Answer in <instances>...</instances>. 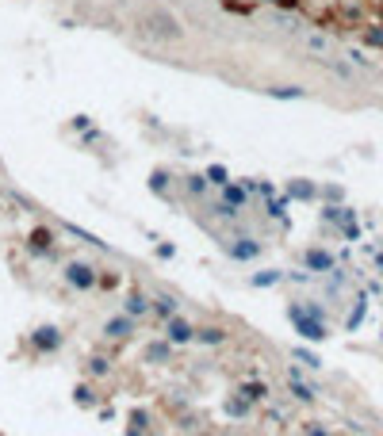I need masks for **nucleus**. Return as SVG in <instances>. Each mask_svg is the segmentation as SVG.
Returning a JSON list of instances; mask_svg holds the SVG:
<instances>
[{"label":"nucleus","instance_id":"9b49d317","mask_svg":"<svg viewBox=\"0 0 383 436\" xmlns=\"http://www.w3.org/2000/svg\"><path fill=\"white\" fill-rule=\"evenodd\" d=\"M227 253H230L234 260H257V257H261V241H257V238L230 241V245H227Z\"/></svg>","mask_w":383,"mask_h":436},{"label":"nucleus","instance_id":"412c9836","mask_svg":"<svg viewBox=\"0 0 383 436\" xmlns=\"http://www.w3.org/2000/svg\"><path fill=\"white\" fill-rule=\"evenodd\" d=\"M268 96L273 100H303L307 92L299 88V84H276V88H268Z\"/></svg>","mask_w":383,"mask_h":436},{"label":"nucleus","instance_id":"9d476101","mask_svg":"<svg viewBox=\"0 0 383 436\" xmlns=\"http://www.w3.org/2000/svg\"><path fill=\"white\" fill-rule=\"evenodd\" d=\"M287 391H292V398H295V402H303V406H311L314 398H319V394H314V386L303 383V375H299L295 367L287 372Z\"/></svg>","mask_w":383,"mask_h":436},{"label":"nucleus","instance_id":"c756f323","mask_svg":"<svg viewBox=\"0 0 383 436\" xmlns=\"http://www.w3.org/2000/svg\"><path fill=\"white\" fill-rule=\"evenodd\" d=\"M119 280H123V276H119V272H100V283H96V287H104V291H115V287H119Z\"/></svg>","mask_w":383,"mask_h":436},{"label":"nucleus","instance_id":"f704fd0d","mask_svg":"<svg viewBox=\"0 0 383 436\" xmlns=\"http://www.w3.org/2000/svg\"><path fill=\"white\" fill-rule=\"evenodd\" d=\"M157 257H161V260H173V257H176V249H173L169 241H161V245H157Z\"/></svg>","mask_w":383,"mask_h":436},{"label":"nucleus","instance_id":"cd10ccee","mask_svg":"<svg viewBox=\"0 0 383 436\" xmlns=\"http://www.w3.org/2000/svg\"><path fill=\"white\" fill-rule=\"evenodd\" d=\"M364 42H368V46H376V50H383V23L364 27Z\"/></svg>","mask_w":383,"mask_h":436},{"label":"nucleus","instance_id":"5701e85b","mask_svg":"<svg viewBox=\"0 0 383 436\" xmlns=\"http://www.w3.org/2000/svg\"><path fill=\"white\" fill-rule=\"evenodd\" d=\"M207 176H184V192H188V195H195V199H200V195H207Z\"/></svg>","mask_w":383,"mask_h":436},{"label":"nucleus","instance_id":"a211bd4d","mask_svg":"<svg viewBox=\"0 0 383 436\" xmlns=\"http://www.w3.org/2000/svg\"><path fill=\"white\" fill-rule=\"evenodd\" d=\"M238 391L246 394V398H249V402H253V406H257V402H265V398H268V386L261 383V379H246V383H241Z\"/></svg>","mask_w":383,"mask_h":436},{"label":"nucleus","instance_id":"f257e3e1","mask_svg":"<svg viewBox=\"0 0 383 436\" xmlns=\"http://www.w3.org/2000/svg\"><path fill=\"white\" fill-rule=\"evenodd\" d=\"M138 31H142L146 39H154V42H181L184 39L181 20H176L169 8H157V4L138 12Z\"/></svg>","mask_w":383,"mask_h":436},{"label":"nucleus","instance_id":"c85d7f7f","mask_svg":"<svg viewBox=\"0 0 383 436\" xmlns=\"http://www.w3.org/2000/svg\"><path fill=\"white\" fill-rule=\"evenodd\" d=\"M65 230H69V234H73V238H85L88 245H100V249H104V241H100V238H96V234H88V230H81V226H73V222H65Z\"/></svg>","mask_w":383,"mask_h":436},{"label":"nucleus","instance_id":"dca6fc26","mask_svg":"<svg viewBox=\"0 0 383 436\" xmlns=\"http://www.w3.org/2000/svg\"><path fill=\"white\" fill-rule=\"evenodd\" d=\"M73 402H77L81 410H96V406H100V398H96V386H88V383H77V391H73Z\"/></svg>","mask_w":383,"mask_h":436},{"label":"nucleus","instance_id":"ddd939ff","mask_svg":"<svg viewBox=\"0 0 383 436\" xmlns=\"http://www.w3.org/2000/svg\"><path fill=\"white\" fill-rule=\"evenodd\" d=\"M149 314H157L161 321H169L173 314H181V299L165 291V295H157V299H154V310H149Z\"/></svg>","mask_w":383,"mask_h":436},{"label":"nucleus","instance_id":"e433bc0d","mask_svg":"<svg viewBox=\"0 0 383 436\" xmlns=\"http://www.w3.org/2000/svg\"><path fill=\"white\" fill-rule=\"evenodd\" d=\"M88 127H92L88 115H77V119H73V130H88Z\"/></svg>","mask_w":383,"mask_h":436},{"label":"nucleus","instance_id":"2f4dec72","mask_svg":"<svg viewBox=\"0 0 383 436\" xmlns=\"http://www.w3.org/2000/svg\"><path fill=\"white\" fill-rule=\"evenodd\" d=\"M284 207H287V199H276V195H273V203H268V207H265V211H268V214H273V218H280V222H284V214H287V211H284Z\"/></svg>","mask_w":383,"mask_h":436},{"label":"nucleus","instance_id":"4468645a","mask_svg":"<svg viewBox=\"0 0 383 436\" xmlns=\"http://www.w3.org/2000/svg\"><path fill=\"white\" fill-rule=\"evenodd\" d=\"M287 199H303V203H311V199H319V188H314L311 180H292V184H287Z\"/></svg>","mask_w":383,"mask_h":436},{"label":"nucleus","instance_id":"6e6552de","mask_svg":"<svg viewBox=\"0 0 383 436\" xmlns=\"http://www.w3.org/2000/svg\"><path fill=\"white\" fill-rule=\"evenodd\" d=\"M219 203H227L230 207V211H246V203H249V180H246V184H234V180H230V184H222L219 188Z\"/></svg>","mask_w":383,"mask_h":436},{"label":"nucleus","instance_id":"7c9ffc66","mask_svg":"<svg viewBox=\"0 0 383 436\" xmlns=\"http://www.w3.org/2000/svg\"><path fill=\"white\" fill-rule=\"evenodd\" d=\"M295 360H299V364H307V367H322V360L314 352H307V348H295Z\"/></svg>","mask_w":383,"mask_h":436},{"label":"nucleus","instance_id":"20e7f679","mask_svg":"<svg viewBox=\"0 0 383 436\" xmlns=\"http://www.w3.org/2000/svg\"><path fill=\"white\" fill-rule=\"evenodd\" d=\"M27 345H31L35 356H54L65 345V333H62L58 326H39L31 337H27Z\"/></svg>","mask_w":383,"mask_h":436},{"label":"nucleus","instance_id":"4be33fe9","mask_svg":"<svg viewBox=\"0 0 383 436\" xmlns=\"http://www.w3.org/2000/svg\"><path fill=\"white\" fill-rule=\"evenodd\" d=\"M207 184L211 188H222V184H230V173H227V165H207Z\"/></svg>","mask_w":383,"mask_h":436},{"label":"nucleus","instance_id":"7ed1b4c3","mask_svg":"<svg viewBox=\"0 0 383 436\" xmlns=\"http://www.w3.org/2000/svg\"><path fill=\"white\" fill-rule=\"evenodd\" d=\"M62 276H65V283H69L73 291H96L100 268H96V264H88V260H69Z\"/></svg>","mask_w":383,"mask_h":436},{"label":"nucleus","instance_id":"f8f14e48","mask_svg":"<svg viewBox=\"0 0 383 436\" xmlns=\"http://www.w3.org/2000/svg\"><path fill=\"white\" fill-rule=\"evenodd\" d=\"M149 310H154V299H149L142 287H135V291L127 295V314H130V318H146Z\"/></svg>","mask_w":383,"mask_h":436},{"label":"nucleus","instance_id":"393cba45","mask_svg":"<svg viewBox=\"0 0 383 436\" xmlns=\"http://www.w3.org/2000/svg\"><path fill=\"white\" fill-rule=\"evenodd\" d=\"M227 410H230V413H238V417H246L249 410H253V402H249V398L241 394V391H234V398L227 402Z\"/></svg>","mask_w":383,"mask_h":436},{"label":"nucleus","instance_id":"c9c22d12","mask_svg":"<svg viewBox=\"0 0 383 436\" xmlns=\"http://www.w3.org/2000/svg\"><path fill=\"white\" fill-rule=\"evenodd\" d=\"M349 62H353V65H360V69H372V62H368V58H364V54H360V50H353V54H349Z\"/></svg>","mask_w":383,"mask_h":436},{"label":"nucleus","instance_id":"f3484780","mask_svg":"<svg viewBox=\"0 0 383 436\" xmlns=\"http://www.w3.org/2000/svg\"><path fill=\"white\" fill-rule=\"evenodd\" d=\"M111 372H115V367H111L108 356H92L88 364H85V375H88V379H108Z\"/></svg>","mask_w":383,"mask_h":436},{"label":"nucleus","instance_id":"1a4fd4ad","mask_svg":"<svg viewBox=\"0 0 383 436\" xmlns=\"http://www.w3.org/2000/svg\"><path fill=\"white\" fill-rule=\"evenodd\" d=\"M303 268L307 272H333V268H338V260H333L330 249H307L303 253Z\"/></svg>","mask_w":383,"mask_h":436},{"label":"nucleus","instance_id":"6ab92c4d","mask_svg":"<svg viewBox=\"0 0 383 436\" xmlns=\"http://www.w3.org/2000/svg\"><path fill=\"white\" fill-rule=\"evenodd\" d=\"M169 356H173L169 340H154V345L146 348V360H154V364H169Z\"/></svg>","mask_w":383,"mask_h":436},{"label":"nucleus","instance_id":"0eeeda50","mask_svg":"<svg viewBox=\"0 0 383 436\" xmlns=\"http://www.w3.org/2000/svg\"><path fill=\"white\" fill-rule=\"evenodd\" d=\"M27 253L31 257H54V230L50 226H35L27 234Z\"/></svg>","mask_w":383,"mask_h":436},{"label":"nucleus","instance_id":"b1692460","mask_svg":"<svg viewBox=\"0 0 383 436\" xmlns=\"http://www.w3.org/2000/svg\"><path fill=\"white\" fill-rule=\"evenodd\" d=\"M280 280H284V272H276V268H268V272H257V276L253 280H249V283H253V287H276V283Z\"/></svg>","mask_w":383,"mask_h":436},{"label":"nucleus","instance_id":"39448f33","mask_svg":"<svg viewBox=\"0 0 383 436\" xmlns=\"http://www.w3.org/2000/svg\"><path fill=\"white\" fill-rule=\"evenodd\" d=\"M165 340H169L173 348L188 345V340H195V326L184 314H173L169 321H165Z\"/></svg>","mask_w":383,"mask_h":436},{"label":"nucleus","instance_id":"72a5a7b5","mask_svg":"<svg viewBox=\"0 0 383 436\" xmlns=\"http://www.w3.org/2000/svg\"><path fill=\"white\" fill-rule=\"evenodd\" d=\"M303 436H330V429H326V425H319V421H311L303 429Z\"/></svg>","mask_w":383,"mask_h":436},{"label":"nucleus","instance_id":"f03ea898","mask_svg":"<svg viewBox=\"0 0 383 436\" xmlns=\"http://www.w3.org/2000/svg\"><path fill=\"white\" fill-rule=\"evenodd\" d=\"M287 318H292L295 333L303 340H314V345H319V340L330 337V329H326V310L314 306V302H292V306H287Z\"/></svg>","mask_w":383,"mask_h":436},{"label":"nucleus","instance_id":"2eb2a0df","mask_svg":"<svg viewBox=\"0 0 383 436\" xmlns=\"http://www.w3.org/2000/svg\"><path fill=\"white\" fill-rule=\"evenodd\" d=\"M227 329L222 326H200L195 329V340H200V345H227Z\"/></svg>","mask_w":383,"mask_h":436},{"label":"nucleus","instance_id":"a878e982","mask_svg":"<svg viewBox=\"0 0 383 436\" xmlns=\"http://www.w3.org/2000/svg\"><path fill=\"white\" fill-rule=\"evenodd\" d=\"M364 314H368V299H357V306H353V314H349V321H345V329H357L360 321H364Z\"/></svg>","mask_w":383,"mask_h":436},{"label":"nucleus","instance_id":"423d86ee","mask_svg":"<svg viewBox=\"0 0 383 436\" xmlns=\"http://www.w3.org/2000/svg\"><path fill=\"white\" fill-rule=\"evenodd\" d=\"M135 321L138 318H130L127 310H123V314H115V318H108L104 321V340H115V345L130 340V337H135Z\"/></svg>","mask_w":383,"mask_h":436},{"label":"nucleus","instance_id":"473e14b6","mask_svg":"<svg viewBox=\"0 0 383 436\" xmlns=\"http://www.w3.org/2000/svg\"><path fill=\"white\" fill-rule=\"evenodd\" d=\"M265 4H273V8H280V12H295L303 0H265Z\"/></svg>","mask_w":383,"mask_h":436},{"label":"nucleus","instance_id":"aec40b11","mask_svg":"<svg viewBox=\"0 0 383 436\" xmlns=\"http://www.w3.org/2000/svg\"><path fill=\"white\" fill-rule=\"evenodd\" d=\"M303 46H307L311 54H319V58H330V39H326V35H319V31H314V35H307Z\"/></svg>","mask_w":383,"mask_h":436},{"label":"nucleus","instance_id":"bb28decb","mask_svg":"<svg viewBox=\"0 0 383 436\" xmlns=\"http://www.w3.org/2000/svg\"><path fill=\"white\" fill-rule=\"evenodd\" d=\"M149 192H157V195L169 192V173H165V168H157V173L149 176Z\"/></svg>","mask_w":383,"mask_h":436}]
</instances>
